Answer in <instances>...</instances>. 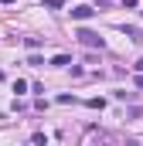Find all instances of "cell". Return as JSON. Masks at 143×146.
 <instances>
[{"instance_id": "obj_3", "label": "cell", "mask_w": 143, "mask_h": 146, "mask_svg": "<svg viewBox=\"0 0 143 146\" xmlns=\"http://www.w3.org/2000/svg\"><path fill=\"white\" fill-rule=\"evenodd\" d=\"M51 65H55V68H65V65H72V58H68V54H55Z\"/></svg>"}, {"instance_id": "obj_10", "label": "cell", "mask_w": 143, "mask_h": 146, "mask_svg": "<svg viewBox=\"0 0 143 146\" xmlns=\"http://www.w3.org/2000/svg\"><path fill=\"white\" fill-rule=\"evenodd\" d=\"M0 78H3V72H0Z\"/></svg>"}, {"instance_id": "obj_8", "label": "cell", "mask_w": 143, "mask_h": 146, "mask_svg": "<svg viewBox=\"0 0 143 146\" xmlns=\"http://www.w3.org/2000/svg\"><path fill=\"white\" fill-rule=\"evenodd\" d=\"M133 68H136V72H143V58H140V61H136V65H133Z\"/></svg>"}, {"instance_id": "obj_6", "label": "cell", "mask_w": 143, "mask_h": 146, "mask_svg": "<svg viewBox=\"0 0 143 146\" xmlns=\"http://www.w3.org/2000/svg\"><path fill=\"white\" fill-rule=\"evenodd\" d=\"M123 7H140V0H123Z\"/></svg>"}, {"instance_id": "obj_9", "label": "cell", "mask_w": 143, "mask_h": 146, "mask_svg": "<svg viewBox=\"0 0 143 146\" xmlns=\"http://www.w3.org/2000/svg\"><path fill=\"white\" fill-rule=\"evenodd\" d=\"M0 3H14V0H0Z\"/></svg>"}, {"instance_id": "obj_4", "label": "cell", "mask_w": 143, "mask_h": 146, "mask_svg": "<svg viewBox=\"0 0 143 146\" xmlns=\"http://www.w3.org/2000/svg\"><path fill=\"white\" fill-rule=\"evenodd\" d=\"M27 65H31V68H41V65H44V58H41V54H31V58H27Z\"/></svg>"}, {"instance_id": "obj_2", "label": "cell", "mask_w": 143, "mask_h": 146, "mask_svg": "<svg viewBox=\"0 0 143 146\" xmlns=\"http://www.w3.org/2000/svg\"><path fill=\"white\" fill-rule=\"evenodd\" d=\"M92 14H96V10H92V7H85V3H82V7H75V10H72V17H75V21H89V17H92Z\"/></svg>"}, {"instance_id": "obj_5", "label": "cell", "mask_w": 143, "mask_h": 146, "mask_svg": "<svg viewBox=\"0 0 143 146\" xmlns=\"http://www.w3.org/2000/svg\"><path fill=\"white\" fill-rule=\"evenodd\" d=\"M61 3H65V0H44V7H51V10H58Z\"/></svg>"}, {"instance_id": "obj_7", "label": "cell", "mask_w": 143, "mask_h": 146, "mask_svg": "<svg viewBox=\"0 0 143 146\" xmlns=\"http://www.w3.org/2000/svg\"><path fill=\"white\" fill-rule=\"evenodd\" d=\"M136 88H140V92H143V72H140V78H136Z\"/></svg>"}, {"instance_id": "obj_1", "label": "cell", "mask_w": 143, "mask_h": 146, "mask_svg": "<svg viewBox=\"0 0 143 146\" xmlns=\"http://www.w3.org/2000/svg\"><path fill=\"white\" fill-rule=\"evenodd\" d=\"M78 41H82V44H85V48H99V51H102V37L96 34V31H85V27H82V31H78Z\"/></svg>"}]
</instances>
